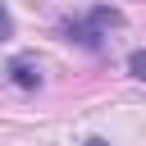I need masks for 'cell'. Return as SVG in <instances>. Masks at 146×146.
Returning <instances> with one entry per match:
<instances>
[{
  "label": "cell",
  "instance_id": "obj_1",
  "mask_svg": "<svg viewBox=\"0 0 146 146\" xmlns=\"http://www.w3.org/2000/svg\"><path fill=\"white\" fill-rule=\"evenodd\" d=\"M105 23L114 27V23H119V14H114V9H96V14H91V23H68V41H82V46H91V50H96V46H100V36H105V32H100Z\"/></svg>",
  "mask_w": 146,
  "mask_h": 146
},
{
  "label": "cell",
  "instance_id": "obj_2",
  "mask_svg": "<svg viewBox=\"0 0 146 146\" xmlns=\"http://www.w3.org/2000/svg\"><path fill=\"white\" fill-rule=\"evenodd\" d=\"M9 78H14L18 87H27V91H32V87L41 82V68H36L32 59H14V64H9Z\"/></svg>",
  "mask_w": 146,
  "mask_h": 146
},
{
  "label": "cell",
  "instance_id": "obj_3",
  "mask_svg": "<svg viewBox=\"0 0 146 146\" xmlns=\"http://www.w3.org/2000/svg\"><path fill=\"white\" fill-rule=\"evenodd\" d=\"M128 68H132V78L146 82V50H132V55H128Z\"/></svg>",
  "mask_w": 146,
  "mask_h": 146
},
{
  "label": "cell",
  "instance_id": "obj_4",
  "mask_svg": "<svg viewBox=\"0 0 146 146\" xmlns=\"http://www.w3.org/2000/svg\"><path fill=\"white\" fill-rule=\"evenodd\" d=\"M14 36V18H9V9L0 5V41H9Z\"/></svg>",
  "mask_w": 146,
  "mask_h": 146
},
{
  "label": "cell",
  "instance_id": "obj_5",
  "mask_svg": "<svg viewBox=\"0 0 146 146\" xmlns=\"http://www.w3.org/2000/svg\"><path fill=\"white\" fill-rule=\"evenodd\" d=\"M87 146H105V141H100V137H91V141H87Z\"/></svg>",
  "mask_w": 146,
  "mask_h": 146
}]
</instances>
